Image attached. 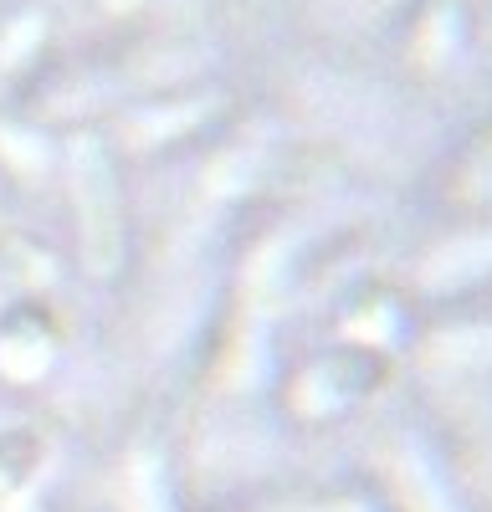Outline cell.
Here are the masks:
<instances>
[{
  "mask_svg": "<svg viewBox=\"0 0 492 512\" xmlns=\"http://www.w3.org/2000/svg\"><path fill=\"white\" fill-rule=\"evenodd\" d=\"M77 236L93 277H113L123 267V251H129L123 195L113 180V164L98 149H77Z\"/></svg>",
  "mask_w": 492,
  "mask_h": 512,
  "instance_id": "cell-1",
  "label": "cell"
},
{
  "mask_svg": "<svg viewBox=\"0 0 492 512\" xmlns=\"http://www.w3.org/2000/svg\"><path fill=\"white\" fill-rule=\"evenodd\" d=\"M41 461H47V446L31 425H11V431H0V507H11L41 472Z\"/></svg>",
  "mask_w": 492,
  "mask_h": 512,
  "instance_id": "cell-2",
  "label": "cell"
},
{
  "mask_svg": "<svg viewBox=\"0 0 492 512\" xmlns=\"http://www.w3.org/2000/svg\"><path fill=\"white\" fill-rule=\"evenodd\" d=\"M47 364H52V333L47 328L16 323L0 333V369L11 379H36V374H47Z\"/></svg>",
  "mask_w": 492,
  "mask_h": 512,
  "instance_id": "cell-3",
  "label": "cell"
},
{
  "mask_svg": "<svg viewBox=\"0 0 492 512\" xmlns=\"http://www.w3.org/2000/svg\"><path fill=\"white\" fill-rule=\"evenodd\" d=\"M21 267L41 272V256H36L11 226H0V272H21Z\"/></svg>",
  "mask_w": 492,
  "mask_h": 512,
  "instance_id": "cell-4",
  "label": "cell"
}]
</instances>
